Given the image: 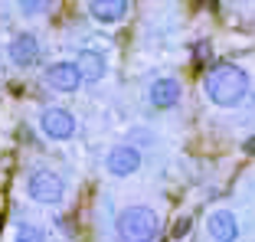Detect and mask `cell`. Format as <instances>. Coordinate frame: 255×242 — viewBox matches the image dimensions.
Segmentation results:
<instances>
[{
	"label": "cell",
	"mask_w": 255,
	"mask_h": 242,
	"mask_svg": "<svg viewBox=\"0 0 255 242\" xmlns=\"http://www.w3.org/2000/svg\"><path fill=\"white\" fill-rule=\"evenodd\" d=\"M26 197L33 203H43V206H56L66 200V180H62L56 170L49 167H36L30 177H26Z\"/></svg>",
	"instance_id": "cell-3"
},
{
	"label": "cell",
	"mask_w": 255,
	"mask_h": 242,
	"mask_svg": "<svg viewBox=\"0 0 255 242\" xmlns=\"http://www.w3.org/2000/svg\"><path fill=\"white\" fill-rule=\"evenodd\" d=\"M115 236L121 242H157L160 236V216L157 210L137 203V206H125L115 216Z\"/></svg>",
	"instance_id": "cell-2"
},
{
	"label": "cell",
	"mask_w": 255,
	"mask_h": 242,
	"mask_svg": "<svg viewBox=\"0 0 255 242\" xmlns=\"http://www.w3.org/2000/svg\"><path fill=\"white\" fill-rule=\"evenodd\" d=\"M206 233H210L213 242H239V236H242L239 216H236L233 210L219 206V210H213L210 216H206Z\"/></svg>",
	"instance_id": "cell-9"
},
{
	"label": "cell",
	"mask_w": 255,
	"mask_h": 242,
	"mask_svg": "<svg viewBox=\"0 0 255 242\" xmlns=\"http://www.w3.org/2000/svg\"><path fill=\"white\" fill-rule=\"evenodd\" d=\"M85 10H89V16L95 23L115 26V23H121L128 13H131V3H128V0H92Z\"/></svg>",
	"instance_id": "cell-11"
},
{
	"label": "cell",
	"mask_w": 255,
	"mask_h": 242,
	"mask_svg": "<svg viewBox=\"0 0 255 242\" xmlns=\"http://www.w3.org/2000/svg\"><path fill=\"white\" fill-rule=\"evenodd\" d=\"M206 99L216 108H239L242 102L249 99V89H252V79L242 66L236 62H219V66L210 69L206 76Z\"/></svg>",
	"instance_id": "cell-1"
},
{
	"label": "cell",
	"mask_w": 255,
	"mask_h": 242,
	"mask_svg": "<svg viewBox=\"0 0 255 242\" xmlns=\"http://www.w3.org/2000/svg\"><path fill=\"white\" fill-rule=\"evenodd\" d=\"M39 131H43V137H49V141L56 144H66L75 137V131H79V121H75V115L69 112V108H43L39 112Z\"/></svg>",
	"instance_id": "cell-5"
},
{
	"label": "cell",
	"mask_w": 255,
	"mask_h": 242,
	"mask_svg": "<svg viewBox=\"0 0 255 242\" xmlns=\"http://www.w3.org/2000/svg\"><path fill=\"white\" fill-rule=\"evenodd\" d=\"M49 10H53V3H46V0H20L23 16H46Z\"/></svg>",
	"instance_id": "cell-13"
},
{
	"label": "cell",
	"mask_w": 255,
	"mask_h": 242,
	"mask_svg": "<svg viewBox=\"0 0 255 242\" xmlns=\"http://www.w3.org/2000/svg\"><path fill=\"white\" fill-rule=\"evenodd\" d=\"M79 69H82V79L89 85H98L102 79L108 76V53L105 49H98V46H85L79 49Z\"/></svg>",
	"instance_id": "cell-10"
},
{
	"label": "cell",
	"mask_w": 255,
	"mask_h": 242,
	"mask_svg": "<svg viewBox=\"0 0 255 242\" xmlns=\"http://www.w3.org/2000/svg\"><path fill=\"white\" fill-rule=\"evenodd\" d=\"M144 164V154L137 144H115V147H108L105 154V170L112 177H118V180H125V177H134L137 170H141Z\"/></svg>",
	"instance_id": "cell-6"
},
{
	"label": "cell",
	"mask_w": 255,
	"mask_h": 242,
	"mask_svg": "<svg viewBox=\"0 0 255 242\" xmlns=\"http://www.w3.org/2000/svg\"><path fill=\"white\" fill-rule=\"evenodd\" d=\"M43 82H46V89L59 92V95H75V92L85 85V79H82L79 62L59 59V62H49V66L43 69Z\"/></svg>",
	"instance_id": "cell-4"
},
{
	"label": "cell",
	"mask_w": 255,
	"mask_h": 242,
	"mask_svg": "<svg viewBox=\"0 0 255 242\" xmlns=\"http://www.w3.org/2000/svg\"><path fill=\"white\" fill-rule=\"evenodd\" d=\"M183 99V85L180 79H173V76H160L150 82L147 89V102L150 108H157V112H170V108H177Z\"/></svg>",
	"instance_id": "cell-8"
},
{
	"label": "cell",
	"mask_w": 255,
	"mask_h": 242,
	"mask_svg": "<svg viewBox=\"0 0 255 242\" xmlns=\"http://www.w3.org/2000/svg\"><path fill=\"white\" fill-rule=\"evenodd\" d=\"M13 242H46V229L30 220H20L13 226Z\"/></svg>",
	"instance_id": "cell-12"
},
{
	"label": "cell",
	"mask_w": 255,
	"mask_h": 242,
	"mask_svg": "<svg viewBox=\"0 0 255 242\" xmlns=\"http://www.w3.org/2000/svg\"><path fill=\"white\" fill-rule=\"evenodd\" d=\"M7 56H10V62H13L16 69H33L39 62V56H43L39 36L33 30L13 33V36H10V43H7Z\"/></svg>",
	"instance_id": "cell-7"
}]
</instances>
